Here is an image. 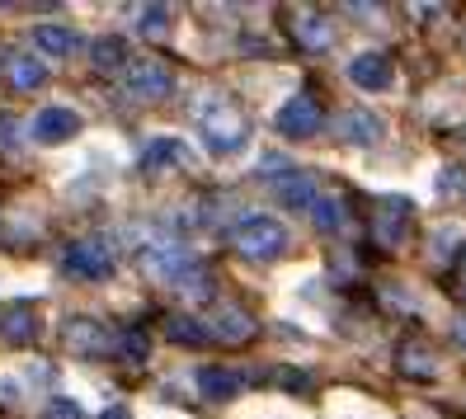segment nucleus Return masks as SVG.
Segmentation results:
<instances>
[{
  "label": "nucleus",
  "instance_id": "nucleus-16",
  "mask_svg": "<svg viewBox=\"0 0 466 419\" xmlns=\"http://www.w3.org/2000/svg\"><path fill=\"white\" fill-rule=\"evenodd\" d=\"M339 132H344V142H353V147H372L381 137V123L372 114H363V108H353V114L339 118Z\"/></svg>",
  "mask_w": 466,
  "mask_h": 419
},
{
  "label": "nucleus",
  "instance_id": "nucleus-13",
  "mask_svg": "<svg viewBox=\"0 0 466 419\" xmlns=\"http://www.w3.org/2000/svg\"><path fill=\"white\" fill-rule=\"evenodd\" d=\"M34 43L47 52V57H71V52H80V34L66 29V24H38Z\"/></svg>",
  "mask_w": 466,
  "mask_h": 419
},
{
  "label": "nucleus",
  "instance_id": "nucleus-9",
  "mask_svg": "<svg viewBox=\"0 0 466 419\" xmlns=\"http://www.w3.org/2000/svg\"><path fill=\"white\" fill-rule=\"evenodd\" d=\"M273 199H279L283 208H292V212H311V203H316V179L311 175H283L279 184H273Z\"/></svg>",
  "mask_w": 466,
  "mask_h": 419
},
{
  "label": "nucleus",
  "instance_id": "nucleus-21",
  "mask_svg": "<svg viewBox=\"0 0 466 419\" xmlns=\"http://www.w3.org/2000/svg\"><path fill=\"white\" fill-rule=\"evenodd\" d=\"M175 283H179V292H184L188 301H208V297L217 292V278H212V269H184V273L175 278Z\"/></svg>",
  "mask_w": 466,
  "mask_h": 419
},
{
  "label": "nucleus",
  "instance_id": "nucleus-5",
  "mask_svg": "<svg viewBox=\"0 0 466 419\" xmlns=\"http://www.w3.org/2000/svg\"><path fill=\"white\" fill-rule=\"evenodd\" d=\"M127 90L137 95V99H166L170 90H175V76L160 66V62H132L127 66Z\"/></svg>",
  "mask_w": 466,
  "mask_h": 419
},
{
  "label": "nucleus",
  "instance_id": "nucleus-27",
  "mask_svg": "<svg viewBox=\"0 0 466 419\" xmlns=\"http://www.w3.org/2000/svg\"><path fill=\"white\" fill-rule=\"evenodd\" d=\"M43 419H86V410H80L71 396H52V401L43 405Z\"/></svg>",
  "mask_w": 466,
  "mask_h": 419
},
{
  "label": "nucleus",
  "instance_id": "nucleus-25",
  "mask_svg": "<svg viewBox=\"0 0 466 419\" xmlns=\"http://www.w3.org/2000/svg\"><path fill=\"white\" fill-rule=\"evenodd\" d=\"M142 34L147 38H160V34H170V5H142Z\"/></svg>",
  "mask_w": 466,
  "mask_h": 419
},
{
  "label": "nucleus",
  "instance_id": "nucleus-15",
  "mask_svg": "<svg viewBox=\"0 0 466 419\" xmlns=\"http://www.w3.org/2000/svg\"><path fill=\"white\" fill-rule=\"evenodd\" d=\"M194 386L203 391L208 401H231L236 391H240V377L227 373V368H198V373H194Z\"/></svg>",
  "mask_w": 466,
  "mask_h": 419
},
{
  "label": "nucleus",
  "instance_id": "nucleus-22",
  "mask_svg": "<svg viewBox=\"0 0 466 419\" xmlns=\"http://www.w3.org/2000/svg\"><path fill=\"white\" fill-rule=\"evenodd\" d=\"M10 80L19 90H38L47 80V62H38V57H10Z\"/></svg>",
  "mask_w": 466,
  "mask_h": 419
},
{
  "label": "nucleus",
  "instance_id": "nucleus-31",
  "mask_svg": "<svg viewBox=\"0 0 466 419\" xmlns=\"http://www.w3.org/2000/svg\"><path fill=\"white\" fill-rule=\"evenodd\" d=\"M461 137H466V128H461Z\"/></svg>",
  "mask_w": 466,
  "mask_h": 419
},
{
  "label": "nucleus",
  "instance_id": "nucleus-17",
  "mask_svg": "<svg viewBox=\"0 0 466 419\" xmlns=\"http://www.w3.org/2000/svg\"><path fill=\"white\" fill-rule=\"evenodd\" d=\"M292 34H297L301 47H316V52L330 47V38H335V29H330V19H325V15H297Z\"/></svg>",
  "mask_w": 466,
  "mask_h": 419
},
{
  "label": "nucleus",
  "instance_id": "nucleus-11",
  "mask_svg": "<svg viewBox=\"0 0 466 419\" xmlns=\"http://www.w3.org/2000/svg\"><path fill=\"white\" fill-rule=\"evenodd\" d=\"M66 349L71 353H104L108 349V334L99 321H66Z\"/></svg>",
  "mask_w": 466,
  "mask_h": 419
},
{
  "label": "nucleus",
  "instance_id": "nucleus-14",
  "mask_svg": "<svg viewBox=\"0 0 466 419\" xmlns=\"http://www.w3.org/2000/svg\"><path fill=\"white\" fill-rule=\"evenodd\" d=\"M184 264H188V255H184L179 245H151L147 255H142V269H147L151 278H179Z\"/></svg>",
  "mask_w": 466,
  "mask_h": 419
},
{
  "label": "nucleus",
  "instance_id": "nucleus-8",
  "mask_svg": "<svg viewBox=\"0 0 466 419\" xmlns=\"http://www.w3.org/2000/svg\"><path fill=\"white\" fill-rule=\"evenodd\" d=\"M76 132H80V118L71 114V108H43V114L34 118L38 142H71Z\"/></svg>",
  "mask_w": 466,
  "mask_h": 419
},
{
  "label": "nucleus",
  "instance_id": "nucleus-7",
  "mask_svg": "<svg viewBox=\"0 0 466 419\" xmlns=\"http://www.w3.org/2000/svg\"><path fill=\"white\" fill-rule=\"evenodd\" d=\"M349 80L359 90H391V80H396L391 57H381V52H363V57L349 62Z\"/></svg>",
  "mask_w": 466,
  "mask_h": 419
},
{
  "label": "nucleus",
  "instance_id": "nucleus-3",
  "mask_svg": "<svg viewBox=\"0 0 466 419\" xmlns=\"http://www.w3.org/2000/svg\"><path fill=\"white\" fill-rule=\"evenodd\" d=\"M273 128H279L283 137H292V142H307V137H316L325 128V114H320V104L311 95H297L273 114Z\"/></svg>",
  "mask_w": 466,
  "mask_h": 419
},
{
  "label": "nucleus",
  "instance_id": "nucleus-20",
  "mask_svg": "<svg viewBox=\"0 0 466 419\" xmlns=\"http://www.w3.org/2000/svg\"><path fill=\"white\" fill-rule=\"evenodd\" d=\"M311 221H316V231H339L344 227V199H335V193H325V199L311 203Z\"/></svg>",
  "mask_w": 466,
  "mask_h": 419
},
{
  "label": "nucleus",
  "instance_id": "nucleus-23",
  "mask_svg": "<svg viewBox=\"0 0 466 419\" xmlns=\"http://www.w3.org/2000/svg\"><path fill=\"white\" fill-rule=\"evenodd\" d=\"M0 334H5L10 344H29V340H34V316H29V306H15V312L0 316Z\"/></svg>",
  "mask_w": 466,
  "mask_h": 419
},
{
  "label": "nucleus",
  "instance_id": "nucleus-6",
  "mask_svg": "<svg viewBox=\"0 0 466 419\" xmlns=\"http://www.w3.org/2000/svg\"><path fill=\"white\" fill-rule=\"evenodd\" d=\"M405 227H410V203L405 199H387L377 208V217H372V236H377V245H387V250H396L405 240Z\"/></svg>",
  "mask_w": 466,
  "mask_h": 419
},
{
  "label": "nucleus",
  "instance_id": "nucleus-2",
  "mask_svg": "<svg viewBox=\"0 0 466 419\" xmlns=\"http://www.w3.org/2000/svg\"><path fill=\"white\" fill-rule=\"evenodd\" d=\"M231 245L245 260H279L288 250V231L273 217H245L240 227H231Z\"/></svg>",
  "mask_w": 466,
  "mask_h": 419
},
{
  "label": "nucleus",
  "instance_id": "nucleus-19",
  "mask_svg": "<svg viewBox=\"0 0 466 419\" xmlns=\"http://www.w3.org/2000/svg\"><path fill=\"white\" fill-rule=\"evenodd\" d=\"M90 57H95L99 71H123V62H127V43H123L118 34H108V38L90 43Z\"/></svg>",
  "mask_w": 466,
  "mask_h": 419
},
{
  "label": "nucleus",
  "instance_id": "nucleus-10",
  "mask_svg": "<svg viewBox=\"0 0 466 419\" xmlns=\"http://www.w3.org/2000/svg\"><path fill=\"white\" fill-rule=\"evenodd\" d=\"M250 334H255V321H250V312H240V306H222V312L212 316V340L245 344Z\"/></svg>",
  "mask_w": 466,
  "mask_h": 419
},
{
  "label": "nucleus",
  "instance_id": "nucleus-29",
  "mask_svg": "<svg viewBox=\"0 0 466 419\" xmlns=\"http://www.w3.org/2000/svg\"><path fill=\"white\" fill-rule=\"evenodd\" d=\"M99 419H132V414H127V410H123V405H108V410H104V414H99Z\"/></svg>",
  "mask_w": 466,
  "mask_h": 419
},
{
  "label": "nucleus",
  "instance_id": "nucleus-4",
  "mask_svg": "<svg viewBox=\"0 0 466 419\" xmlns=\"http://www.w3.org/2000/svg\"><path fill=\"white\" fill-rule=\"evenodd\" d=\"M66 273L71 278H86V283H104L108 273H114V250H104L99 240H76L66 245Z\"/></svg>",
  "mask_w": 466,
  "mask_h": 419
},
{
  "label": "nucleus",
  "instance_id": "nucleus-12",
  "mask_svg": "<svg viewBox=\"0 0 466 419\" xmlns=\"http://www.w3.org/2000/svg\"><path fill=\"white\" fill-rule=\"evenodd\" d=\"M396 363H400V373H405V377H415V382H424V377H433V373H438L433 349H429V344H420V340H405V344L396 349Z\"/></svg>",
  "mask_w": 466,
  "mask_h": 419
},
{
  "label": "nucleus",
  "instance_id": "nucleus-26",
  "mask_svg": "<svg viewBox=\"0 0 466 419\" xmlns=\"http://www.w3.org/2000/svg\"><path fill=\"white\" fill-rule=\"evenodd\" d=\"M118 353L127 358V363H147V353H151V340H147V330H127L123 334V344H118Z\"/></svg>",
  "mask_w": 466,
  "mask_h": 419
},
{
  "label": "nucleus",
  "instance_id": "nucleus-28",
  "mask_svg": "<svg viewBox=\"0 0 466 419\" xmlns=\"http://www.w3.org/2000/svg\"><path fill=\"white\" fill-rule=\"evenodd\" d=\"M457 292H461V301H466V255L457 260Z\"/></svg>",
  "mask_w": 466,
  "mask_h": 419
},
{
  "label": "nucleus",
  "instance_id": "nucleus-30",
  "mask_svg": "<svg viewBox=\"0 0 466 419\" xmlns=\"http://www.w3.org/2000/svg\"><path fill=\"white\" fill-rule=\"evenodd\" d=\"M457 340H461V344H466V316H461V321H457Z\"/></svg>",
  "mask_w": 466,
  "mask_h": 419
},
{
  "label": "nucleus",
  "instance_id": "nucleus-24",
  "mask_svg": "<svg viewBox=\"0 0 466 419\" xmlns=\"http://www.w3.org/2000/svg\"><path fill=\"white\" fill-rule=\"evenodd\" d=\"M179 156H184V147L175 142V137H160V142H151V147H147L142 170H147V175H151V170H166V165H170V160H179Z\"/></svg>",
  "mask_w": 466,
  "mask_h": 419
},
{
  "label": "nucleus",
  "instance_id": "nucleus-1",
  "mask_svg": "<svg viewBox=\"0 0 466 419\" xmlns=\"http://www.w3.org/2000/svg\"><path fill=\"white\" fill-rule=\"evenodd\" d=\"M198 132H203V147L212 156H236L250 142V123H245V114L231 99H208L198 108Z\"/></svg>",
  "mask_w": 466,
  "mask_h": 419
},
{
  "label": "nucleus",
  "instance_id": "nucleus-18",
  "mask_svg": "<svg viewBox=\"0 0 466 419\" xmlns=\"http://www.w3.org/2000/svg\"><path fill=\"white\" fill-rule=\"evenodd\" d=\"M166 334H170L175 344H184V349H198V344L212 340V330L203 321H194V316H170L166 321Z\"/></svg>",
  "mask_w": 466,
  "mask_h": 419
}]
</instances>
